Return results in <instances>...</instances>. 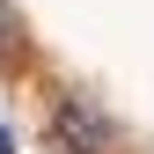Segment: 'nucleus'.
<instances>
[{
  "mask_svg": "<svg viewBox=\"0 0 154 154\" xmlns=\"http://www.w3.org/2000/svg\"><path fill=\"white\" fill-rule=\"evenodd\" d=\"M59 147L66 154H103L110 147V118L88 95H59Z\"/></svg>",
  "mask_w": 154,
  "mask_h": 154,
  "instance_id": "obj_1",
  "label": "nucleus"
},
{
  "mask_svg": "<svg viewBox=\"0 0 154 154\" xmlns=\"http://www.w3.org/2000/svg\"><path fill=\"white\" fill-rule=\"evenodd\" d=\"M8 51H15V15L0 8V59H8Z\"/></svg>",
  "mask_w": 154,
  "mask_h": 154,
  "instance_id": "obj_2",
  "label": "nucleus"
},
{
  "mask_svg": "<svg viewBox=\"0 0 154 154\" xmlns=\"http://www.w3.org/2000/svg\"><path fill=\"white\" fill-rule=\"evenodd\" d=\"M0 154H15V132H8V125H0Z\"/></svg>",
  "mask_w": 154,
  "mask_h": 154,
  "instance_id": "obj_3",
  "label": "nucleus"
}]
</instances>
